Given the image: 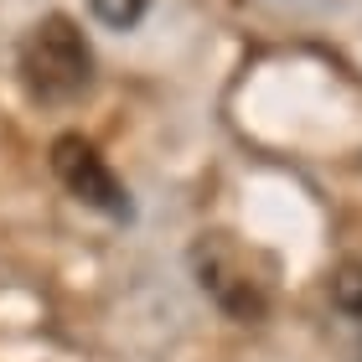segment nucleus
<instances>
[{
  "label": "nucleus",
  "instance_id": "obj_3",
  "mask_svg": "<svg viewBox=\"0 0 362 362\" xmlns=\"http://www.w3.org/2000/svg\"><path fill=\"white\" fill-rule=\"evenodd\" d=\"M88 6H93V16H98L104 26L129 31V26H135L140 16H145V6H151V0H88Z\"/></svg>",
  "mask_w": 362,
  "mask_h": 362
},
{
  "label": "nucleus",
  "instance_id": "obj_2",
  "mask_svg": "<svg viewBox=\"0 0 362 362\" xmlns=\"http://www.w3.org/2000/svg\"><path fill=\"white\" fill-rule=\"evenodd\" d=\"M52 171L73 197H83L88 207L109 212V218H129V197L119 187V176L109 171V160L93 151V140L83 135H57L52 140Z\"/></svg>",
  "mask_w": 362,
  "mask_h": 362
},
{
  "label": "nucleus",
  "instance_id": "obj_1",
  "mask_svg": "<svg viewBox=\"0 0 362 362\" xmlns=\"http://www.w3.org/2000/svg\"><path fill=\"white\" fill-rule=\"evenodd\" d=\"M16 73H21L26 93L37 104H73L93 83V47L68 16H42L21 37L16 52Z\"/></svg>",
  "mask_w": 362,
  "mask_h": 362
}]
</instances>
